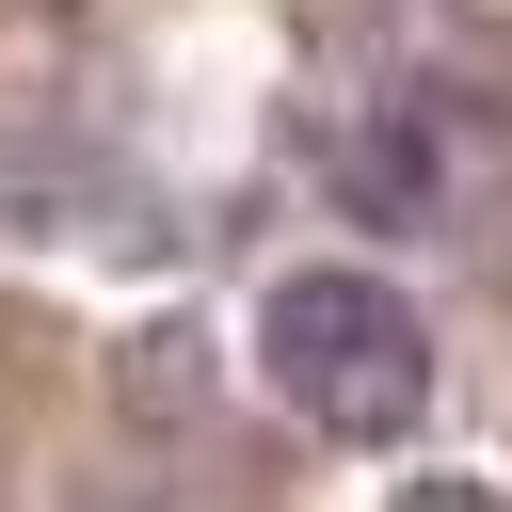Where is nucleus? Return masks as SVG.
Wrapping results in <instances>:
<instances>
[{"label": "nucleus", "mask_w": 512, "mask_h": 512, "mask_svg": "<svg viewBox=\"0 0 512 512\" xmlns=\"http://www.w3.org/2000/svg\"><path fill=\"white\" fill-rule=\"evenodd\" d=\"M256 368H272V400L304 416V432H416V400H432V320L384 288V272H288L272 304H256Z\"/></svg>", "instance_id": "obj_1"}]
</instances>
